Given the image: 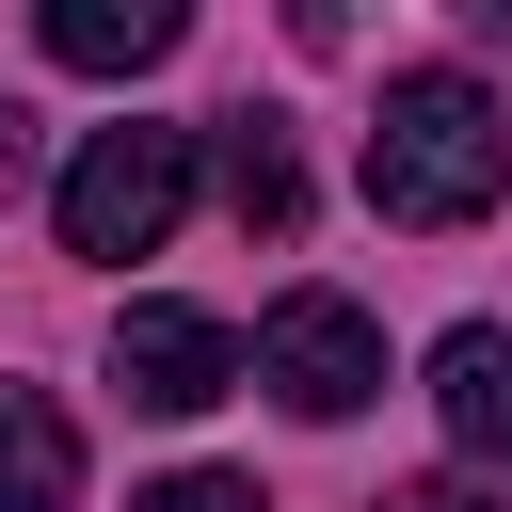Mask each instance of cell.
<instances>
[{"label":"cell","mask_w":512,"mask_h":512,"mask_svg":"<svg viewBox=\"0 0 512 512\" xmlns=\"http://www.w3.org/2000/svg\"><path fill=\"white\" fill-rule=\"evenodd\" d=\"M496 192H512V128H496V96H480L464 64L384 80V112H368V208H384V224H480Z\"/></svg>","instance_id":"1"},{"label":"cell","mask_w":512,"mask_h":512,"mask_svg":"<svg viewBox=\"0 0 512 512\" xmlns=\"http://www.w3.org/2000/svg\"><path fill=\"white\" fill-rule=\"evenodd\" d=\"M48 208H64V256H160L192 208V128H96Z\"/></svg>","instance_id":"2"},{"label":"cell","mask_w":512,"mask_h":512,"mask_svg":"<svg viewBox=\"0 0 512 512\" xmlns=\"http://www.w3.org/2000/svg\"><path fill=\"white\" fill-rule=\"evenodd\" d=\"M256 384H272L304 432H336V416L384 400V320H368L352 288H288V304L256 320Z\"/></svg>","instance_id":"3"},{"label":"cell","mask_w":512,"mask_h":512,"mask_svg":"<svg viewBox=\"0 0 512 512\" xmlns=\"http://www.w3.org/2000/svg\"><path fill=\"white\" fill-rule=\"evenodd\" d=\"M112 384H128L144 416H208V400L240 384V336H224L208 304H128V320H112Z\"/></svg>","instance_id":"4"},{"label":"cell","mask_w":512,"mask_h":512,"mask_svg":"<svg viewBox=\"0 0 512 512\" xmlns=\"http://www.w3.org/2000/svg\"><path fill=\"white\" fill-rule=\"evenodd\" d=\"M432 416H448V448L512 464V320H464V336H432Z\"/></svg>","instance_id":"5"},{"label":"cell","mask_w":512,"mask_h":512,"mask_svg":"<svg viewBox=\"0 0 512 512\" xmlns=\"http://www.w3.org/2000/svg\"><path fill=\"white\" fill-rule=\"evenodd\" d=\"M0 512H80V432L48 384H0Z\"/></svg>","instance_id":"6"},{"label":"cell","mask_w":512,"mask_h":512,"mask_svg":"<svg viewBox=\"0 0 512 512\" xmlns=\"http://www.w3.org/2000/svg\"><path fill=\"white\" fill-rule=\"evenodd\" d=\"M176 48V0H48V64H80V80H144Z\"/></svg>","instance_id":"7"},{"label":"cell","mask_w":512,"mask_h":512,"mask_svg":"<svg viewBox=\"0 0 512 512\" xmlns=\"http://www.w3.org/2000/svg\"><path fill=\"white\" fill-rule=\"evenodd\" d=\"M224 208H240L256 240H288V224H304V160H288V128H256V112H240V144H224Z\"/></svg>","instance_id":"8"},{"label":"cell","mask_w":512,"mask_h":512,"mask_svg":"<svg viewBox=\"0 0 512 512\" xmlns=\"http://www.w3.org/2000/svg\"><path fill=\"white\" fill-rule=\"evenodd\" d=\"M128 512H256V480H224V464H176V480H144Z\"/></svg>","instance_id":"9"},{"label":"cell","mask_w":512,"mask_h":512,"mask_svg":"<svg viewBox=\"0 0 512 512\" xmlns=\"http://www.w3.org/2000/svg\"><path fill=\"white\" fill-rule=\"evenodd\" d=\"M16 176H32V112L0 96V192H16Z\"/></svg>","instance_id":"10"},{"label":"cell","mask_w":512,"mask_h":512,"mask_svg":"<svg viewBox=\"0 0 512 512\" xmlns=\"http://www.w3.org/2000/svg\"><path fill=\"white\" fill-rule=\"evenodd\" d=\"M400 512H512V496H448V480H432V496H400Z\"/></svg>","instance_id":"11"}]
</instances>
